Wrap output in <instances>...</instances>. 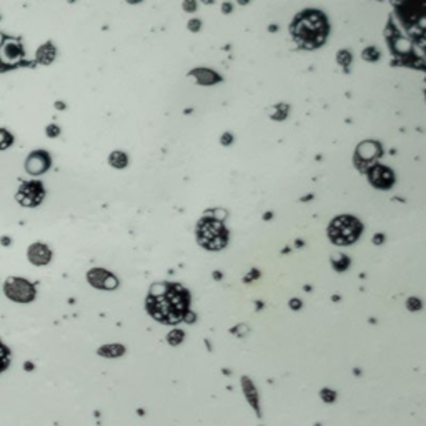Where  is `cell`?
Here are the masks:
<instances>
[{
  "mask_svg": "<svg viewBox=\"0 0 426 426\" xmlns=\"http://www.w3.org/2000/svg\"><path fill=\"white\" fill-rule=\"evenodd\" d=\"M55 60V47L52 43H43L40 49L37 50V62L42 65H49Z\"/></svg>",
  "mask_w": 426,
  "mask_h": 426,
  "instance_id": "cell-13",
  "label": "cell"
},
{
  "mask_svg": "<svg viewBox=\"0 0 426 426\" xmlns=\"http://www.w3.org/2000/svg\"><path fill=\"white\" fill-rule=\"evenodd\" d=\"M223 14H230V12H232V3H223Z\"/></svg>",
  "mask_w": 426,
  "mask_h": 426,
  "instance_id": "cell-30",
  "label": "cell"
},
{
  "mask_svg": "<svg viewBox=\"0 0 426 426\" xmlns=\"http://www.w3.org/2000/svg\"><path fill=\"white\" fill-rule=\"evenodd\" d=\"M43 197H45V190L40 182H23L17 192V202L27 208L40 205Z\"/></svg>",
  "mask_w": 426,
  "mask_h": 426,
  "instance_id": "cell-6",
  "label": "cell"
},
{
  "mask_svg": "<svg viewBox=\"0 0 426 426\" xmlns=\"http://www.w3.org/2000/svg\"><path fill=\"white\" fill-rule=\"evenodd\" d=\"M292 37L295 42L303 49H316L323 45L326 34H328V23L321 12L306 10L296 15L292 27Z\"/></svg>",
  "mask_w": 426,
  "mask_h": 426,
  "instance_id": "cell-2",
  "label": "cell"
},
{
  "mask_svg": "<svg viewBox=\"0 0 426 426\" xmlns=\"http://www.w3.org/2000/svg\"><path fill=\"white\" fill-rule=\"evenodd\" d=\"M197 241L205 250H222L228 243V230L215 217H203L197 223Z\"/></svg>",
  "mask_w": 426,
  "mask_h": 426,
  "instance_id": "cell-3",
  "label": "cell"
},
{
  "mask_svg": "<svg viewBox=\"0 0 426 426\" xmlns=\"http://www.w3.org/2000/svg\"><path fill=\"white\" fill-rule=\"evenodd\" d=\"M55 109H58V110H63V109H65V103H62V102H57V103H55Z\"/></svg>",
  "mask_w": 426,
  "mask_h": 426,
  "instance_id": "cell-31",
  "label": "cell"
},
{
  "mask_svg": "<svg viewBox=\"0 0 426 426\" xmlns=\"http://www.w3.org/2000/svg\"><path fill=\"white\" fill-rule=\"evenodd\" d=\"M3 292L10 300L17 301V303H30L35 298V288L30 281L23 280V278H9L3 286Z\"/></svg>",
  "mask_w": 426,
  "mask_h": 426,
  "instance_id": "cell-5",
  "label": "cell"
},
{
  "mask_svg": "<svg viewBox=\"0 0 426 426\" xmlns=\"http://www.w3.org/2000/svg\"><path fill=\"white\" fill-rule=\"evenodd\" d=\"M188 29L192 30V32H198L202 29V22H200V19H192V20L188 22Z\"/></svg>",
  "mask_w": 426,
  "mask_h": 426,
  "instance_id": "cell-24",
  "label": "cell"
},
{
  "mask_svg": "<svg viewBox=\"0 0 426 426\" xmlns=\"http://www.w3.org/2000/svg\"><path fill=\"white\" fill-rule=\"evenodd\" d=\"M188 292L177 283H155L145 301L147 312L165 325L180 323L188 313Z\"/></svg>",
  "mask_w": 426,
  "mask_h": 426,
  "instance_id": "cell-1",
  "label": "cell"
},
{
  "mask_svg": "<svg viewBox=\"0 0 426 426\" xmlns=\"http://www.w3.org/2000/svg\"><path fill=\"white\" fill-rule=\"evenodd\" d=\"M332 263H333V266H335V270L343 272V270L348 268L350 260H348V257H345V255H336L335 258H332Z\"/></svg>",
  "mask_w": 426,
  "mask_h": 426,
  "instance_id": "cell-17",
  "label": "cell"
},
{
  "mask_svg": "<svg viewBox=\"0 0 426 426\" xmlns=\"http://www.w3.org/2000/svg\"><path fill=\"white\" fill-rule=\"evenodd\" d=\"M363 58L368 62H376L378 58H380V52H378L376 49H373V47H368V49H365V52H363Z\"/></svg>",
  "mask_w": 426,
  "mask_h": 426,
  "instance_id": "cell-20",
  "label": "cell"
},
{
  "mask_svg": "<svg viewBox=\"0 0 426 426\" xmlns=\"http://www.w3.org/2000/svg\"><path fill=\"white\" fill-rule=\"evenodd\" d=\"M27 257H29L30 263L37 265V266H43L47 263H50L52 260V252L47 245L43 243H34L29 246V252H27Z\"/></svg>",
  "mask_w": 426,
  "mask_h": 426,
  "instance_id": "cell-10",
  "label": "cell"
},
{
  "mask_svg": "<svg viewBox=\"0 0 426 426\" xmlns=\"http://www.w3.org/2000/svg\"><path fill=\"white\" fill-rule=\"evenodd\" d=\"M383 240H385V237L381 233H378L375 238H373V243H376V245H380V243H383Z\"/></svg>",
  "mask_w": 426,
  "mask_h": 426,
  "instance_id": "cell-27",
  "label": "cell"
},
{
  "mask_svg": "<svg viewBox=\"0 0 426 426\" xmlns=\"http://www.w3.org/2000/svg\"><path fill=\"white\" fill-rule=\"evenodd\" d=\"M109 162H110V165H112L113 168H125L127 163H129V157H127L123 152H118V150H117V152L110 153Z\"/></svg>",
  "mask_w": 426,
  "mask_h": 426,
  "instance_id": "cell-15",
  "label": "cell"
},
{
  "mask_svg": "<svg viewBox=\"0 0 426 426\" xmlns=\"http://www.w3.org/2000/svg\"><path fill=\"white\" fill-rule=\"evenodd\" d=\"M0 57H2L3 62H17L19 58H22L23 49H22L20 42L14 40V38L5 40L2 45V49H0Z\"/></svg>",
  "mask_w": 426,
  "mask_h": 426,
  "instance_id": "cell-11",
  "label": "cell"
},
{
  "mask_svg": "<svg viewBox=\"0 0 426 426\" xmlns=\"http://www.w3.org/2000/svg\"><path fill=\"white\" fill-rule=\"evenodd\" d=\"M238 3H240V5H246V3L250 2V0H237Z\"/></svg>",
  "mask_w": 426,
  "mask_h": 426,
  "instance_id": "cell-33",
  "label": "cell"
},
{
  "mask_svg": "<svg viewBox=\"0 0 426 426\" xmlns=\"http://www.w3.org/2000/svg\"><path fill=\"white\" fill-rule=\"evenodd\" d=\"M127 2H129V3H138V2H142V0H127Z\"/></svg>",
  "mask_w": 426,
  "mask_h": 426,
  "instance_id": "cell-34",
  "label": "cell"
},
{
  "mask_svg": "<svg viewBox=\"0 0 426 426\" xmlns=\"http://www.w3.org/2000/svg\"><path fill=\"white\" fill-rule=\"evenodd\" d=\"M183 338H185V333L182 332V330H173V332L168 333V336H167V340H168V343L172 346H177L180 345L183 341Z\"/></svg>",
  "mask_w": 426,
  "mask_h": 426,
  "instance_id": "cell-18",
  "label": "cell"
},
{
  "mask_svg": "<svg viewBox=\"0 0 426 426\" xmlns=\"http://www.w3.org/2000/svg\"><path fill=\"white\" fill-rule=\"evenodd\" d=\"M321 398H323V400L326 401V403H332V401H335V393L332 391V389H328V388H325V389H321Z\"/></svg>",
  "mask_w": 426,
  "mask_h": 426,
  "instance_id": "cell-22",
  "label": "cell"
},
{
  "mask_svg": "<svg viewBox=\"0 0 426 426\" xmlns=\"http://www.w3.org/2000/svg\"><path fill=\"white\" fill-rule=\"evenodd\" d=\"M9 365H10V352L9 348L0 341V373L9 368Z\"/></svg>",
  "mask_w": 426,
  "mask_h": 426,
  "instance_id": "cell-16",
  "label": "cell"
},
{
  "mask_svg": "<svg viewBox=\"0 0 426 426\" xmlns=\"http://www.w3.org/2000/svg\"><path fill=\"white\" fill-rule=\"evenodd\" d=\"M232 135L230 133H225V135H222V145H230V143H232Z\"/></svg>",
  "mask_w": 426,
  "mask_h": 426,
  "instance_id": "cell-26",
  "label": "cell"
},
{
  "mask_svg": "<svg viewBox=\"0 0 426 426\" xmlns=\"http://www.w3.org/2000/svg\"><path fill=\"white\" fill-rule=\"evenodd\" d=\"M50 168V157L43 150L32 152L25 162V170L30 175H42Z\"/></svg>",
  "mask_w": 426,
  "mask_h": 426,
  "instance_id": "cell-8",
  "label": "cell"
},
{
  "mask_svg": "<svg viewBox=\"0 0 426 426\" xmlns=\"http://www.w3.org/2000/svg\"><path fill=\"white\" fill-rule=\"evenodd\" d=\"M300 305H301L300 300H292V301H290V306H292V308H295V310L300 308Z\"/></svg>",
  "mask_w": 426,
  "mask_h": 426,
  "instance_id": "cell-29",
  "label": "cell"
},
{
  "mask_svg": "<svg viewBox=\"0 0 426 426\" xmlns=\"http://www.w3.org/2000/svg\"><path fill=\"white\" fill-rule=\"evenodd\" d=\"M0 243H2L3 246H9L12 243V240L9 237H2V238H0Z\"/></svg>",
  "mask_w": 426,
  "mask_h": 426,
  "instance_id": "cell-28",
  "label": "cell"
},
{
  "mask_svg": "<svg viewBox=\"0 0 426 426\" xmlns=\"http://www.w3.org/2000/svg\"><path fill=\"white\" fill-rule=\"evenodd\" d=\"M125 353V348L122 345H105L98 350V355L107 358H118Z\"/></svg>",
  "mask_w": 426,
  "mask_h": 426,
  "instance_id": "cell-14",
  "label": "cell"
},
{
  "mask_svg": "<svg viewBox=\"0 0 426 426\" xmlns=\"http://www.w3.org/2000/svg\"><path fill=\"white\" fill-rule=\"evenodd\" d=\"M363 225L360 220L350 215H341L335 218L328 226V237L335 245H352L360 238Z\"/></svg>",
  "mask_w": 426,
  "mask_h": 426,
  "instance_id": "cell-4",
  "label": "cell"
},
{
  "mask_svg": "<svg viewBox=\"0 0 426 426\" xmlns=\"http://www.w3.org/2000/svg\"><path fill=\"white\" fill-rule=\"evenodd\" d=\"M183 9L185 12H195L197 10V0H183Z\"/></svg>",
  "mask_w": 426,
  "mask_h": 426,
  "instance_id": "cell-23",
  "label": "cell"
},
{
  "mask_svg": "<svg viewBox=\"0 0 426 426\" xmlns=\"http://www.w3.org/2000/svg\"><path fill=\"white\" fill-rule=\"evenodd\" d=\"M408 308L409 310H420L421 308V301L416 300V298H409V300H408Z\"/></svg>",
  "mask_w": 426,
  "mask_h": 426,
  "instance_id": "cell-25",
  "label": "cell"
},
{
  "mask_svg": "<svg viewBox=\"0 0 426 426\" xmlns=\"http://www.w3.org/2000/svg\"><path fill=\"white\" fill-rule=\"evenodd\" d=\"M25 370H27V371H30V370H34V365L27 361V363H25Z\"/></svg>",
  "mask_w": 426,
  "mask_h": 426,
  "instance_id": "cell-32",
  "label": "cell"
},
{
  "mask_svg": "<svg viewBox=\"0 0 426 426\" xmlns=\"http://www.w3.org/2000/svg\"><path fill=\"white\" fill-rule=\"evenodd\" d=\"M87 280L98 290H115L118 286V278L103 268H93L87 273Z\"/></svg>",
  "mask_w": 426,
  "mask_h": 426,
  "instance_id": "cell-7",
  "label": "cell"
},
{
  "mask_svg": "<svg viewBox=\"0 0 426 426\" xmlns=\"http://www.w3.org/2000/svg\"><path fill=\"white\" fill-rule=\"evenodd\" d=\"M368 178L370 183L376 188H389L395 182V177H393V172L389 168H386L383 165H373V168H370L368 172Z\"/></svg>",
  "mask_w": 426,
  "mask_h": 426,
  "instance_id": "cell-9",
  "label": "cell"
},
{
  "mask_svg": "<svg viewBox=\"0 0 426 426\" xmlns=\"http://www.w3.org/2000/svg\"><path fill=\"white\" fill-rule=\"evenodd\" d=\"M192 75H193V77H197V82L200 83V85H212V83L220 82V77L217 75V72L208 70V69L193 70Z\"/></svg>",
  "mask_w": 426,
  "mask_h": 426,
  "instance_id": "cell-12",
  "label": "cell"
},
{
  "mask_svg": "<svg viewBox=\"0 0 426 426\" xmlns=\"http://www.w3.org/2000/svg\"><path fill=\"white\" fill-rule=\"evenodd\" d=\"M12 142H14L12 135L7 132V130L0 129V150H3V148H7V147H10Z\"/></svg>",
  "mask_w": 426,
  "mask_h": 426,
  "instance_id": "cell-19",
  "label": "cell"
},
{
  "mask_svg": "<svg viewBox=\"0 0 426 426\" xmlns=\"http://www.w3.org/2000/svg\"><path fill=\"white\" fill-rule=\"evenodd\" d=\"M45 133H47V137H50V138H57L58 135H60V127H57V125H49L45 129Z\"/></svg>",
  "mask_w": 426,
  "mask_h": 426,
  "instance_id": "cell-21",
  "label": "cell"
}]
</instances>
